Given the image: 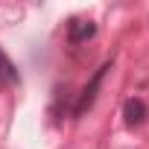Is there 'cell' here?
Wrapping results in <instances>:
<instances>
[{
  "label": "cell",
  "mask_w": 149,
  "mask_h": 149,
  "mask_svg": "<svg viewBox=\"0 0 149 149\" xmlns=\"http://www.w3.org/2000/svg\"><path fill=\"white\" fill-rule=\"evenodd\" d=\"M111 70V61H105L97 73H94V76H91V82L82 88V94H79V102H76V108H73V114H85L91 105H94V100H97V91H100V85H102V79H105V73Z\"/></svg>",
  "instance_id": "6da1fadb"
},
{
  "label": "cell",
  "mask_w": 149,
  "mask_h": 149,
  "mask_svg": "<svg viewBox=\"0 0 149 149\" xmlns=\"http://www.w3.org/2000/svg\"><path fill=\"white\" fill-rule=\"evenodd\" d=\"M97 35V24L88 21V18H73L67 24V41L70 44H85Z\"/></svg>",
  "instance_id": "7a4b0ae2"
},
{
  "label": "cell",
  "mask_w": 149,
  "mask_h": 149,
  "mask_svg": "<svg viewBox=\"0 0 149 149\" xmlns=\"http://www.w3.org/2000/svg\"><path fill=\"white\" fill-rule=\"evenodd\" d=\"M146 102L143 100H137V97H132V100H126V105H123V117H126V126H140L143 120H146Z\"/></svg>",
  "instance_id": "3957f363"
},
{
  "label": "cell",
  "mask_w": 149,
  "mask_h": 149,
  "mask_svg": "<svg viewBox=\"0 0 149 149\" xmlns=\"http://www.w3.org/2000/svg\"><path fill=\"white\" fill-rule=\"evenodd\" d=\"M21 76H18V67L12 64V58L0 50V85H15Z\"/></svg>",
  "instance_id": "277c9868"
}]
</instances>
